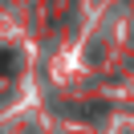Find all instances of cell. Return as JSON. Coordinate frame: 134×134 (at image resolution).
<instances>
[{
	"mask_svg": "<svg viewBox=\"0 0 134 134\" xmlns=\"http://www.w3.org/2000/svg\"><path fill=\"white\" fill-rule=\"evenodd\" d=\"M4 73H12V53L8 49H0V77H4Z\"/></svg>",
	"mask_w": 134,
	"mask_h": 134,
	"instance_id": "1",
	"label": "cell"
}]
</instances>
